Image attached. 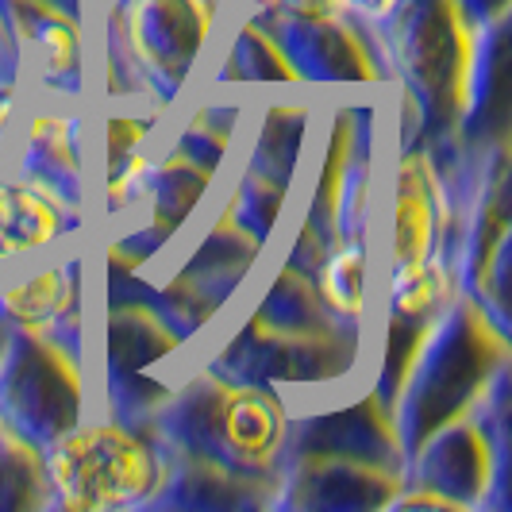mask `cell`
<instances>
[{
	"label": "cell",
	"instance_id": "obj_1",
	"mask_svg": "<svg viewBox=\"0 0 512 512\" xmlns=\"http://www.w3.org/2000/svg\"><path fill=\"white\" fill-rule=\"evenodd\" d=\"M51 501L70 512H112L151 505L166 486V459L151 439L120 420H77L43 447Z\"/></svg>",
	"mask_w": 512,
	"mask_h": 512
},
{
	"label": "cell",
	"instance_id": "obj_2",
	"mask_svg": "<svg viewBox=\"0 0 512 512\" xmlns=\"http://www.w3.org/2000/svg\"><path fill=\"white\" fill-rule=\"evenodd\" d=\"M205 0H124L120 35L139 81L154 77L158 85H178L189 77L208 31Z\"/></svg>",
	"mask_w": 512,
	"mask_h": 512
},
{
	"label": "cell",
	"instance_id": "obj_3",
	"mask_svg": "<svg viewBox=\"0 0 512 512\" xmlns=\"http://www.w3.org/2000/svg\"><path fill=\"white\" fill-rule=\"evenodd\" d=\"M81 266V251L66 243L8 266L0 278V320L27 335H58L62 328H74L85 297Z\"/></svg>",
	"mask_w": 512,
	"mask_h": 512
},
{
	"label": "cell",
	"instance_id": "obj_4",
	"mask_svg": "<svg viewBox=\"0 0 512 512\" xmlns=\"http://www.w3.org/2000/svg\"><path fill=\"white\" fill-rule=\"evenodd\" d=\"M16 174L47 189L66 208L81 212L89 193V158H85V124L66 108H31L16 135Z\"/></svg>",
	"mask_w": 512,
	"mask_h": 512
},
{
	"label": "cell",
	"instance_id": "obj_5",
	"mask_svg": "<svg viewBox=\"0 0 512 512\" xmlns=\"http://www.w3.org/2000/svg\"><path fill=\"white\" fill-rule=\"evenodd\" d=\"M208 428L220 455L235 470H274L289 443V409L274 389L262 385H220L208 405Z\"/></svg>",
	"mask_w": 512,
	"mask_h": 512
},
{
	"label": "cell",
	"instance_id": "obj_6",
	"mask_svg": "<svg viewBox=\"0 0 512 512\" xmlns=\"http://www.w3.org/2000/svg\"><path fill=\"white\" fill-rule=\"evenodd\" d=\"M447 224H451V197L432 158L424 151H409L393 174V197L385 216V270L436 255Z\"/></svg>",
	"mask_w": 512,
	"mask_h": 512
},
{
	"label": "cell",
	"instance_id": "obj_7",
	"mask_svg": "<svg viewBox=\"0 0 512 512\" xmlns=\"http://www.w3.org/2000/svg\"><path fill=\"white\" fill-rule=\"evenodd\" d=\"M74 220V208H66L47 189L0 174V262L4 266L62 247L66 235L74 231Z\"/></svg>",
	"mask_w": 512,
	"mask_h": 512
},
{
	"label": "cell",
	"instance_id": "obj_8",
	"mask_svg": "<svg viewBox=\"0 0 512 512\" xmlns=\"http://www.w3.org/2000/svg\"><path fill=\"white\" fill-rule=\"evenodd\" d=\"M374 247L366 235L355 239H343L332 255L320 262V274H316V293L324 308L332 312L335 320H347V324H362L366 312L374 305Z\"/></svg>",
	"mask_w": 512,
	"mask_h": 512
},
{
	"label": "cell",
	"instance_id": "obj_9",
	"mask_svg": "<svg viewBox=\"0 0 512 512\" xmlns=\"http://www.w3.org/2000/svg\"><path fill=\"white\" fill-rule=\"evenodd\" d=\"M382 297L393 320L428 324L455 297V266L443 258V251L409 262V266H393L382 278Z\"/></svg>",
	"mask_w": 512,
	"mask_h": 512
},
{
	"label": "cell",
	"instance_id": "obj_10",
	"mask_svg": "<svg viewBox=\"0 0 512 512\" xmlns=\"http://www.w3.org/2000/svg\"><path fill=\"white\" fill-rule=\"evenodd\" d=\"M81 58H85V51H81L74 20L51 12L35 27V62L43 70V81H77Z\"/></svg>",
	"mask_w": 512,
	"mask_h": 512
},
{
	"label": "cell",
	"instance_id": "obj_11",
	"mask_svg": "<svg viewBox=\"0 0 512 512\" xmlns=\"http://www.w3.org/2000/svg\"><path fill=\"white\" fill-rule=\"evenodd\" d=\"M393 509H466V501L451 497V493H439L436 486H420L412 493H401L389 501Z\"/></svg>",
	"mask_w": 512,
	"mask_h": 512
},
{
	"label": "cell",
	"instance_id": "obj_12",
	"mask_svg": "<svg viewBox=\"0 0 512 512\" xmlns=\"http://www.w3.org/2000/svg\"><path fill=\"white\" fill-rule=\"evenodd\" d=\"M339 4V12L347 16V20H385L393 8H397V0H335Z\"/></svg>",
	"mask_w": 512,
	"mask_h": 512
},
{
	"label": "cell",
	"instance_id": "obj_13",
	"mask_svg": "<svg viewBox=\"0 0 512 512\" xmlns=\"http://www.w3.org/2000/svg\"><path fill=\"white\" fill-rule=\"evenodd\" d=\"M4 270H8V266H4V262H0V278H4Z\"/></svg>",
	"mask_w": 512,
	"mask_h": 512
}]
</instances>
